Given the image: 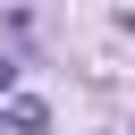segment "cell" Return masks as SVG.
Masks as SVG:
<instances>
[{
    "mask_svg": "<svg viewBox=\"0 0 135 135\" xmlns=\"http://www.w3.org/2000/svg\"><path fill=\"white\" fill-rule=\"evenodd\" d=\"M0 135H51V110H42V101H25V93H17V101H0Z\"/></svg>",
    "mask_w": 135,
    "mask_h": 135,
    "instance_id": "6da1fadb",
    "label": "cell"
}]
</instances>
